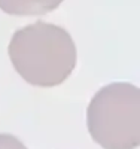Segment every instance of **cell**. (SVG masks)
<instances>
[{
  "mask_svg": "<svg viewBox=\"0 0 140 149\" xmlns=\"http://www.w3.org/2000/svg\"><path fill=\"white\" fill-rule=\"evenodd\" d=\"M8 54L14 69L25 82L43 88L64 82L78 58L70 33L45 21L18 29L9 42Z\"/></svg>",
  "mask_w": 140,
  "mask_h": 149,
  "instance_id": "cell-1",
  "label": "cell"
},
{
  "mask_svg": "<svg viewBox=\"0 0 140 149\" xmlns=\"http://www.w3.org/2000/svg\"><path fill=\"white\" fill-rule=\"evenodd\" d=\"M86 127L103 149H136L140 143V90L130 82L100 88L86 107Z\"/></svg>",
  "mask_w": 140,
  "mask_h": 149,
  "instance_id": "cell-2",
  "label": "cell"
},
{
  "mask_svg": "<svg viewBox=\"0 0 140 149\" xmlns=\"http://www.w3.org/2000/svg\"><path fill=\"white\" fill-rule=\"evenodd\" d=\"M63 0H0V9L9 15H43L55 10Z\"/></svg>",
  "mask_w": 140,
  "mask_h": 149,
  "instance_id": "cell-3",
  "label": "cell"
},
{
  "mask_svg": "<svg viewBox=\"0 0 140 149\" xmlns=\"http://www.w3.org/2000/svg\"><path fill=\"white\" fill-rule=\"evenodd\" d=\"M0 149H27V146L15 136L0 133Z\"/></svg>",
  "mask_w": 140,
  "mask_h": 149,
  "instance_id": "cell-4",
  "label": "cell"
}]
</instances>
